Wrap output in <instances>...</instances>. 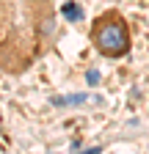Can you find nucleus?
Here are the masks:
<instances>
[{
	"label": "nucleus",
	"instance_id": "1",
	"mask_svg": "<svg viewBox=\"0 0 149 154\" xmlns=\"http://www.w3.org/2000/svg\"><path fill=\"white\" fill-rule=\"evenodd\" d=\"M91 42L97 52L105 58H122L130 52V28L119 11H105L94 28H91Z\"/></svg>",
	"mask_w": 149,
	"mask_h": 154
},
{
	"label": "nucleus",
	"instance_id": "2",
	"mask_svg": "<svg viewBox=\"0 0 149 154\" xmlns=\"http://www.w3.org/2000/svg\"><path fill=\"white\" fill-rule=\"evenodd\" d=\"M88 102V94H69V96H52V107H61V105H83Z\"/></svg>",
	"mask_w": 149,
	"mask_h": 154
},
{
	"label": "nucleus",
	"instance_id": "3",
	"mask_svg": "<svg viewBox=\"0 0 149 154\" xmlns=\"http://www.w3.org/2000/svg\"><path fill=\"white\" fill-rule=\"evenodd\" d=\"M64 17L66 19H72V22H80V19H83V8L78 6V3H64Z\"/></svg>",
	"mask_w": 149,
	"mask_h": 154
},
{
	"label": "nucleus",
	"instance_id": "4",
	"mask_svg": "<svg viewBox=\"0 0 149 154\" xmlns=\"http://www.w3.org/2000/svg\"><path fill=\"white\" fill-rule=\"evenodd\" d=\"M86 83H88V85H94V83H100V72H94V69H91V72L86 74Z\"/></svg>",
	"mask_w": 149,
	"mask_h": 154
},
{
	"label": "nucleus",
	"instance_id": "5",
	"mask_svg": "<svg viewBox=\"0 0 149 154\" xmlns=\"http://www.w3.org/2000/svg\"><path fill=\"white\" fill-rule=\"evenodd\" d=\"M102 149L100 146H91V149H86V151H72V154H100Z\"/></svg>",
	"mask_w": 149,
	"mask_h": 154
},
{
	"label": "nucleus",
	"instance_id": "6",
	"mask_svg": "<svg viewBox=\"0 0 149 154\" xmlns=\"http://www.w3.org/2000/svg\"><path fill=\"white\" fill-rule=\"evenodd\" d=\"M0 19H3V3H0Z\"/></svg>",
	"mask_w": 149,
	"mask_h": 154
}]
</instances>
